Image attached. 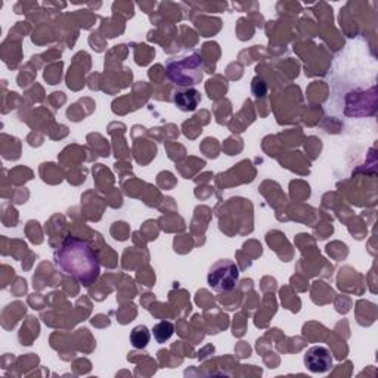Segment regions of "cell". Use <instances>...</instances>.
I'll list each match as a JSON object with an SVG mask.
<instances>
[{"label":"cell","mask_w":378,"mask_h":378,"mask_svg":"<svg viewBox=\"0 0 378 378\" xmlns=\"http://www.w3.org/2000/svg\"><path fill=\"white\" fill-rule=\"evenodd\" d=\"M53 260L65 275L73 277L84 286L92 285L101 274L96 251L86 241L75 237L64 239L61 247L55 251Z\"/></svg>","instance_id":"obj_1"},{"label":"cell","mask_w":378,"mask_h":378,"mask_svg":"<svg viewBox=\"0 0 378 378\" xmlns=\"http://www.w3.org/2000/svg\"><path fill=\"white\" fill-rule=\"evenodd\" d=\"M204 61L200 55L192 53L184 58L169 59L165 64V75L170 83L180 89L200 84L204 77Z\"/></svg>","instance_id":"obj_2"},{"label":"cell","mask_w":378,"mask_h":378,"mask_svg":"<svg viewBox=\"0 0 378 378\" xmlns=\"http://www.w3.org/2000/svg\"><path fill=\"white\" fill-rule=\"evenodd\" d=\"M238 279H239V267L237 266L235 262L228 259L218 260L210 267L207 275L210 289L218 293H226L234 290Z\"/></svg>","instance_id":"obj_3"},{"label":"cell","mask_w":378,"mask_h":378,"mask_svg":"<svg viewBox=\"0 0 378 378\" xmlns=\"http://www.w3.org/2000/svg\"><path fill=\"white\" fill-rule=\"evenodd\" d=\"M305 365L310 372H327L332 367V356L327 347L313 346L305 355Z\"/></svg>","instance_id":"obj_4"},{"label":"cell","mask_w":378,"mask_h":378,"mask_svg":"<svg viewBox=\"0 0 378 378\" xmlns=\"http://www.w3.org/2000/svg\"><path fill=\"white\" fill-rule=\"evenodd\" d=\"M173 101L176 103V107L182 111H194L199 107L201 102V94L199 90H195L192 87L189 89H179L173 94Z\"/></svg>","instance_id":"obj_5"},{"label":"cell","mask_w":378,"mask_h":378,"mask_svg":"<svg viewBox=\"0 0 378 378\" xmlns=\"http://www.w3.org/2000/svg\"><path fill=\"white\" fill-rule=\"evenodd\" d=\"M151 339V332L145 325H139L133 328V331L130 332V343L136 349H144V347L148 346Z\"/></svg>","instance_id":"obj_6"},{"label":"cell","mask_w":378,"mask_h":378,"mask_svg":"<svg viewBox=\"0 0 378 378\" xmlns=\"http://www.w3.org/2000/svg\"><path fill=\"white\" fill-rule=\"evenodd\" d=\"M173 332H175V327L169 321H161L153 328V334H154L157 343H165L168 340H170V337L173 336Z\"/></svg>","instance_id":"obj_7"}]
</instances>
